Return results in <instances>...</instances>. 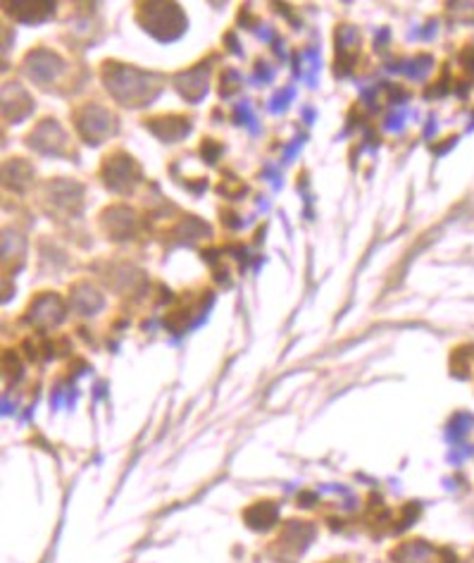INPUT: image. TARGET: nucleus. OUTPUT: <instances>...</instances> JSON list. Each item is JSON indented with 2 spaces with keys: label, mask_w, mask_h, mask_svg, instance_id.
I'll list each match as a JSON object with an SVG mask.
<instances>
[{
  "label": "nucleus",
  "mask_w": 474,
  "mask_h": 563,
  "mask_svg": "<svg viewBox=\"0 0 474 563\" xmlns=\"http://www.w3.org/2000/svg\"><path fill=\"white\" fill-rule=\"evenodd\" d=\"M396 557H400V563H437V551L422 545V542H415L407 549H400Z\"/></svg>",
  "instance_id": "nucleus-1"
}]
</instances>
